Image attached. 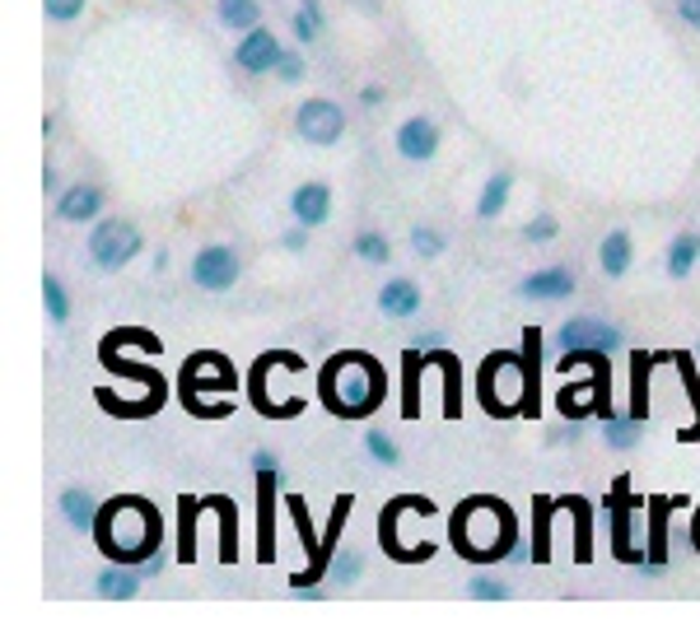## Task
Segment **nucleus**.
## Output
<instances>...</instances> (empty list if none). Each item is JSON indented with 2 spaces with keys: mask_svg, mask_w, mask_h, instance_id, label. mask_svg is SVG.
<instances>
[{
  "mask_svg": "<svg viewBox=\"0 0 700 629\" xmlns=\"http://www.w3.org/2000/svg\"><path fill=\"white\" fill-rule=\"evenodd\" d=\"M640 424L645 420H635V415H607L602 420V444L612 452H631L635 444H640Z\"/></svg>",
  "mask_w": 700,
  "mask_h": 629,
  "instance_id": "32",
  "label": "nucleus"
},
{
  "mask_svg": "<svg viewBox=\"0 0 700 629\" xmlns=\"http://www.w3.org/2000/svg\"><path fill=\"white\" fill-rule=\"evenodd\" d=\"M696 261H700V233L687 229V233H677V239L667 243L663 271H667V280H687V275L696 271Z\"/></svg>",
  "mask_w": 700,
  "mask_h": 629,
  "instance_id": "27",
  "label": "nucleus"
},
{
  "mask_svg": "<svg viewBox=\"0 0 700 629\" xmlns=\"http://www.w3.org/2000/svg\"><path fill=\"white\" fill-rule=\"evenodd\" d=\"M42 304H47V318H52V326L71 322V294H66V285H61L56 275H42Z\"/></svg>",
  "mask_w": 700,
  "mask_h": 629,
  "instance_id": "36",
  "label": "nucleus"
},
{
  "mask_svg": "<svg viewBox=\"0 0 700 629\" xmlns=\"http://www.w3.org/2000/svg\"><path fill=\"white\" fill-rule=\"evenodd\" d=\"M387 397V373L369 350H336L318 369V401L336 420H369Z\"/></svg>",
  "mask_w": 700,
  "mask_h": 629,
  "instance_id": "3",
  "label": "nucleus"
},
{
  "mask_svg": "<svg viewBox=\"0 0 700 629\" xmlns=\"http://www.w3.org/2000/svg\"><path fill=\"white\" fill-rule=\"evenodd\" d=\"M397 154L407 164H430L440 154V126L430 117H407L397 126Z\"/></svg>",
  "mask_w": 700,
  "mask_h": 629,
  "instance_id": "16",
  "label": "nucleus"
},
{
  "mask_svg": "<svg viewBox=\"0 0 700 629\" xmlns=\"http://www.w3.org/2000/svg\"><path fill=\"white\" fill-rule=\"evenodd\" d=\"M276 485L280 471H257V560H276Z\"/></svg>",
  "mask_w": 700,
  "mask_h": 629,
  "instance_id": "14",
  "label": "nucleus"
},
{
  "mask_svg": "<svg viewBox=\"0 0 700 629\" xmlns=\"http://www.w3.org/2000/svg\"><path fill=\"white\" fill-rule=\"evenodd\" d=\"M201 509H206V499H192V495H182V499H178V513H182L178 560H182V564H192V560H196V517H201Z\"/></svg>",
  "mask_w": 700,
  "mask_h": 629,
  "instance_id": "30",
  "label": "nucleus"
},
{
  "mask_svg": "<svg viewBox=\"0 0 700 629\" xmlns=\"http://www.w3.org/2000/svg\"><path fill=\"white\" fill-rule=\"evenodd\" d=\"M327 574H332V583H341V588H351L355 578L365 574V560H360V555H336V560H332V569H327Z\"/></svg>",
  "mask_w": 700,
  "mask_h": 629,
  "instance_id": "42",
  "label": "nucleus"
},
{
  "mask_svg": "<svg viewBox=\"0 0 700 629\" xmlns=\"http://www.w3.org/2000/svg\"><path fill=\"white\" fill-rule=\"evenodd\" d=\"M696 350H700V345H696Z\"/></svg>",
  "mask_w": 700,
  "mask_h": 629,
  "instance_id": "55",
  "label": "nucleus"
},
{
  "mask_svg": "<svg viewBox=\"0 0 700 629\" xmlns=\"http://www.w3.org/2000/svg\"><path fill=\"white\" fill-rule=\"evenodd\" d=\"M99 215H103V187L93 182H75L56 196V219H66V224H99Z\"/></svg>",
  "mask_w": 700,
  "mask_h": 629,
  "instance_id": "18",
  "label": "nucleus"
},
{
  "mask_svg": "<svg viewBox=\"0 0 700 629\" xmlns=\"http://www.w3.org/2000/svg\"><path fill=\"white\" fill-rule=\"evenodd\" d=\"M560 509L574 517V560L588 564L594 560V531H588V503L574 495V499H560Z\"/></svg>",
  "mask_w": 700,
  "mask_h": 629,
  "instance_id": "33",
  "label": "nucleus"
},
{
  "mask_svg": "<svg viewBox=\"0 0 700 629\" xmlns=\"http://www.w3.org/2000/svg\"><path fill=\"white\" fill-rule=\"evenodd\" d=\"M411 247H416V257H440V252H444V233L430 229V224H420V229H411Z\"/></svg>",
  "mask_w": 700,
  "mask_h": 629,
  "instance_id": "41",
  "label": "nucleus"
},
{
  "mask_svg": "<svg viewBox=\"0 0 700 629\" xmlns=\"http://www.w3.org/2000/svg\"><path fill=\"white\" fill-rule=\"evenodd\" d=\"M467 588H472L476 602H505V596H509V588L500 583V578H491V574H476Z\"/></svg>",
  "mask_w": 700,
  "mask_h": 629,
  "instance_id": "44",
  "label": "nucleus"
},
{
  "mask_svg": "<svg viewBox=\"0 0 700 629\" xmlns=\"http://www.w3.org/2000/svg\"><path fill=\"white\" fill-rule=\"evenodd\" d=\"M89 537L103 550V560L140 569L150 555L164 550V517L145 495H117L99 509V523H93Z\"/></svg>",
  "mask_w": 700,
  "mask_h": 629,
  "instance_id": "2",
  "label": "nucleus"
},
{
  "mask_svg": "<svg viewBox=\"0 0 700 629\" xmlns=\"http://www.w3.org/2000/svg\"><path fill=\"white\" fill-rule=\"evenodd\" d=\"M667 509H673V499H649V545H645V564H640L645 578L667 569Z\"/></svg>",
  "mask_w": 700,
  "mask_h": 629,
  "instance_id": "19",
  "label": "nucleus"
},
{
  "mask_svg": "<svg viewBox=\"0 0 700 629\" xmlns=\"http://www.w3.org/2000/svg\"><path fill=\"white\" fill-rule=\"evenodd\" d=\"M276 80H280V85H300V80H304V56H300V52H280V61H276Z\"/></svg>",
  "mask_w": 700,
  "mask_h": 629,
  "instance_id": "46",
  "label": "nucleus"
},
{
  "mask_svg": "<svg viewBox=\"0 0 700 629\" xmlns=\"http://www.w3.org/2000/svg\"><path fill=\"white\" fill-rule=\"evenodd\" d=\"M509 192H513V178H509V172H495V178H486V187H481V196H476V219L505 215Z\"/></svg>",
  "mask_w": 700,
  "mask_h": 629,
  "instance_id": "31",
  "label": "nucleus"
},
{
  "mask_svg": "<svg viewBox=\"0 0 700 629\" xmlns=\"http://www.w3.org/2000/svg\"><path fill=\"white\" fill-rule=\"evenodd\" d=\"M440 345H444V341L430 332V336H420V341H416V350H440Z\"/></svg>",
  "mask_w": 700,
  "mask_h": 629,
  "instance_id": "54",
  "label": "nucleus"
},
{
  "mask_svg": "<svg viewBox=\"0 0 700 629\" xmlns=\"http://www.w3.org/2000/svg\"><path fill=\"white\" fill-rule=\"evenodd\" d=\"M211 503L220 509V560L233 564L239 560V509H233V499H225V495H211Z\"/></svg>",
  "mask_w": 700,
  "mask_h": 629,
  "instance_id": "34",
  "label": "nucleus"
},
{
  "mask_svg": "<svg viewBox=\"0 0 700 629\" xmlns=\"http://www.w3.org/2000/svg\"><path fill=\"white\" fill-rule=\"evenodd\" d=\"M649 373H653V355L635 350L631 355V415L649 420Z\"/></svg>",
  "mask_w": 700,
  "mask_h": 629,
  "instance_id": "28",
  "label": "nucleus"
},
{
  "mask_svg": "<svg viewBox=\"0 0 700 629\" xmlns=\"http://www.w3.org/2000/svg\"><path fill=\"white\" fill-rule=\"evenodd\" d=\"M233 387H239V373H233V364L225 355H215V350L187 355V364H182V406L196 420H225L233 411V401H206V391H233Z\"/></svg>",
  "mask_w": 700,
  "mask_h": 629,
  "instance_id": "6",
  "label": "nucleus"
},
{
  "mask_svg": "<svg viewBox=\"0 0 700 629\" xmlns=\"http://www.w3.org/2000/svg\"><path fill=\"white\" fill-rule=\"evenodd\" d=\"M673 5H677L682 20H687V24L696 28V34H700V0H673Z\"/></svg>",
  "mask_w": 700,
  "mask_h": 629,
  "instance_id": "47",
  "label": "nucleus"
},
{
  "mask_svg": "<svg viewBox=\"0 0 700 629\" xmlns=\"http://www.w3.org/2000/svg\"><path fill=\"white\" fill-rule=\"evenodd\" d=\"M99 359H103V369H107V373H117V377H131V383H140V397H131V401H122L117 391H107V387L93 391V401H99L107 415H117V420H150V415H160V411H164V401H168V383L160 377V369H150V364H140V359L117 355V345H107V341L99 345Z\"/></svg>",
  "mask_w": 700,
  "mask_h": 629,
  "instance_id": "5",
  "label": "nucleus"
},
{
  "mask_svg": "<svg viewBox=\"0 0 700 629\" xmlns=\"http://www.w3.org/2000/svg\"><path fill=\"white\" fill-rule=\"evenodd\" d=\"M476 397L491 420L542 415V332L527 326L523 350H491L476 373Z\"/></svg>",
  "mask_w": 700,
  "mask_h": 629,
  "instance_id": "1",
  "label": "nucleus"
},
{
  "mask_svg": "<svg viewBox=\"0 0 700 629\" xmlns=\"http://www.w3.org/2000/svg\"><path fill=\"white\" fill-rule=\"evenodd\" d=\"M290 215H294V224H304V229H322L327 219H332V187L300 182L290 192Z\"/></svg>",
  "mask_w": 700,
  "mask_h": 629,
  "instance_id": "17",
  "label": "nucleus"
},
{
  "mask_svg": "<svg viewBox=\"0 0 700 629\" xmlns=\"http://www.w3.org/2000/svg\"><path fill=\"white\" fill-rule=\"evenodd\" d=\"M253 471H280V458H276V452H267V448H257L253 452Z\"/></svg>",
  "mask_w": 700,
  "mask_h": 629,
  "instance_id": "48",
  "label": "nucleus"
},
{
  "mask_svg": "<svg viewBox=\"0 0 700 629\" xmlns=\"http://www.w3.org/2000/svg\"><path fill=\"white\" fill-rule=\"evenodd\" d=\"M556 345H560V350H602V355H616L621 345H626V336H621V326L607 322V318H570V322H560Z\"/></svg>",
  "mask_w": 700,
  "mask_h": 629,
  "instance_id": "9",
  "label": "nucleus"
},
{
  "mask_svg": "<svg viewBox=\"0 0 700 629\" xmlns=\"http://www.w3.org/2000/svg\"><path fill=\"white\" fill-rule=\"evenodd\" d=\"M280 243H285L290 252H300V247H308V229L304 224H294L290 233H285V239H280Z\"/></svg>",
  "mask_w": 700,
  "mask_h": 629,
  "instance_id": "49",
  "label": "nucleus"
},
{
  "mask_svg": "<svg viewBox=\"0 0 700 629\" xmlns=\"http://www.w3.org/2000/svg\"><path fill=\"white\" fill-rule=\"evenodd\" d=\"M365 452L379 466H402V448H397V438L393 434H383V429H369L365 434Z\"/></svg>",
  "mask_w": 700,
  "mask_h": 629,
  "instance_id": "38",
  "label": "nucleus"
},
{
  "mask_svg": "<svg viewBox=\"0 0 700 629\" xmlns=\"http://www.w3.org/2000/svg\"><path fill=\"white\" fill-rule=\"evenodd\" d=\"M145 247V233H140L131 219H99L89 229V266L103 275H117L122 266H131Z\"/></svg>",
  "mask_w": 700,
  "mask_h": 629,
  "instance_id": "7",
  "label": "nucleus"
},
{
  "mask_svg": "<svg viewBox=\"0 0 700 629\" xmlns=\"http://www.w3.org/2000/svg\"><path fill=\"white\" fill-rule=\"evenodd\" d=\"M556 233H560L556 215H537V219H527V224H523V239H527V243H551Z\"/></svg>",
  "mask_w": 700,
  "mask_h": 629,
  "instance_id": "45",
  "label": "nucleus"
},
{
  "mask_svg": "<svg viewBox=\"0 0 700 629\" xmlns=\"http://www.w3.org/2000/svg\"><path fill=\"white\" fill-rule=\"evenodd\" d=\"M294 131L308 145H336L341 136H346V113H341V103L332 99H308L300 103V113H294Z\"/></svg>",
  "mask_w": 700,
  "mask_h": 629,
  "instance_id": "10",
  "label": "nucleus"
},
{
  "mask_svg": "<svg viewBox=\"0 0 700 629\" xmlns=\"http://www.w3.org/2000/svg\"><path fill=\"white\" fill-rule=\"evenodd\" d=\"M56 509H61V517H66V527H71V531H93V523H99V509H103V503L93 499L89 490H80V485H71V490H61Z\"/></svg>",
  "mask_w": 700,
  "mask_h": 629,
  "instance_id": "24",
  "label": "nucleus"
},
{
  "mask_svg": "<svg viewBox=\"0 0 700 629\" xmlns=\"http://www.w3.org/2000/svg\"><path fill=\"white\" fill-rule=\"evenodd\" d=\"M448 541L467 564H495L519 550V517L505 499L495 495H467L454 509L448 523Z\"/></svg>",
  "mask_w": 700,
  "mask_h": 629,
  "instance_id": "4",
  "label": "nucleus"
},
{
  "mask_svg": "<svg viewBox=\"0 0 700 629\" xmlns=\"http://www.w3.org/2000/svg\"><path fill=\"white\" fill-rule=\"evenodd\" d=\"M574 290V271L570 266H547V271H533L519 285L523 298H537V304H556V298H565Z\"/></svg>",
  "mask_w": 700,
  "mask_h": 629,
  "instance_id": "20",
  "label": "nucleus"
},
{
  "mask_svg": "<svg viewBox=\"0 0 700 629\" xmlns=\"http://www.w3.org/2000/svg\"><path fill=\"white\" fill-rule=\"evenodd\" d=\"M192 280H196V290H211V294L233 290V280H239V257H233V247H225V243L201 247L192 257Z\"/></svg>",
  "mask_w": 700,
  "mask_h": 629,
  "instance_id": "11",
  "label": "nucleus"
},
{
  "mask_svg": "<svg viewBox=\"0 0 700 629\" xmlns=\"http://www.w3.org/2000/svg\"><path fill=\"white\" fill-rule=\"evenodd\" d=\"M640 509L635 499H626V485H616V499L607 503V513H612V555L621 560V564H635L640 569L645 564V550L631 541V513Z\"/></svg>",
  "mask_w": 700,
  "mask_h": 629,
  "instance_id": "15",
  "label": "nucleus"
},
{
  "mask_svg": "<svg viewBox=\"0 0 700 629\" xmlns=\"http://www.w3.org/2000/svg\"><path fill=\"white\" fill-rule=\"evenodd\" d=\"M164 564H168L164 555H150L145 564H140V574H145V578H160V574H164Z\"/></svg>",
  "mask_w": 700,
  "mask_h": 629,
  "instance_id": "51",
  "label": "nucleus"
},
{
  "mask_svg": "<svg viewBox=\"0 0 700 629\" xmlns=\"http://www.w3.org/2000/svg\"><path fill=\"white\" fill-rule=\"evenodd\" d=\"M379 312L393 322H411L420 312V285H411V280H387L379 290Z\"/></svg>",
  "mask_w": 700,
  "mask_h": 629,
  "instance_id": "23",
  "label": "nucleus"
},
{
  "mask_svg": "<svg viewBox=\"0 0 700 629\" xmlns=\"http://www.w3.org/2000/svg\"><path fill=\"white\" fill-rule=\"evenodd\" d=\"M691 550H696V555H700V509L691 513Z\"/></svg>",
  "mask_w": 700,
  "mask_h": 629,
  "instance_id": "53",
  "label": "nucleus"
},
{
  "mask_svg": "<svg viewBox=\"0 0 700 629\" xmlns=\"http://www.w3.org/2000/svg\"><path fill=\"white\" fill-rule=\"evenodd\" d=\"M556 411L565 415L570 424H584L588 415H616V406H612V364H602L594 369V377H584V383H565L556 391Z\"/></svg>",
  "mask_w": 700,
  "mask_h": 629,
  "instance_id": "8",
  "label": "nucleus"
},
{
  "mask_svg": "<svg viewBox=\"0 0 700 629\" xmlns=\"http://www.w3.org/2000/svg\"><path fill=\"white\" fill-rule=\"evenodd\" d=\"M425 350H402V420H420V377H425Z\"/></svg>",
  "mask_w": 700,
  "mask_h": 629,
  "instance_id": "22",
  "label": "nucleus"
},
{
  "mask_svg": "<svg viewBox=\"0 0 700 629\" xmlns=\"http://www.w3.org/2000/svg\"><path fill=\"white\" fill-rule=\"evenodd\" d=\"M551 509H556V499H537V541H533V560L537 564H547L551 560Z\"/></svg>",
  "mask_w": 700,
  "mask_h": 629,
  "instance_id": "40",
  "label": "nucleus"
},
{
  "mask_svg": "<svg viewBox=\"0 0 700 629\" xmlns=\"http://www.w3.org/2000/svg\"><path fill=\"white\" fill-rule=\"evenodd\" d=\"M215 20H220L229 34H247V28L262 24V5L257 0H215Z\"/></svg>",
  "mask_w": 700,
  "mask_h": 629,
  "instance_id": "29",
  "label": "nucleus"
},
{
  "mask_svg": "<svg viewBox=\"0 0 700 629\" xmlns=\"http://www.w3.org/2000/svg\"><path fill=\"white\" fill-rule=\"evenodd\" d=\"M280 38L271 34V28H247V34L239 38V47H233V66H239L243 75H267V70H276V61H280Z\"/></svg>",
  "mask_w": 700,
  "mask_h": 629,
  "instance_id": "13",
  "label": "nucleus"
},
{
  "mask_svg": "<svg viewBox=\"0 0 700 629\" xmlns=\"http://www.w3.org/2000/svg\"><path fill=\"white\" fill-rule=\"evenodd\" d=\"M430 355V364L440 369L444 377V420H458L462 415V369H458V355H448L444 345L440 350H425Z\"/></svg>",
  "mask_w": 700,
  "mask_h": 629,
  "instance_id": "26",
  "label": "nucleus"
},
{
  "mask_svg": "<svg viewBox=\"0 0 700 629\" xmlns=\"http://www.w3.org/2000/svg\"><path fill=\"white\" fill-rule=\"evenodd\" d=\"M360 103H365V107H379V103H383V89H379V85H365V89H360Z\"/></svg>",
  "mask_w": 700,
  "mask_h": 629,
  "instance_id": "52",
  "label": "nucleus"
},
{
  "mask_svg": "<svg viewBox=\"0 0 700 629\" xmlns=\"http://www.w3.org/2000/svg\"><path fill=\"white\" fill-rule=\"evenodd\" d=\"M89 0H42V10H47V20L52 24H71V20H80Z\"/></svg>",
  "mask_w": 700,
  "mask_h": 629,
  "instance_id": "43",
  "label": "nucleus"
},
{
  "mask_svg": "<svg viewBox=\"0 0 700 629\" xmlns=\"http://www.w3.org/2000/svg\"><path fill=\"white\" fill-rule=\"evenodd\" d=\"M140 574L136 564H113L107 560L103 569H99V578H93V588H99V596H107V602H131V596L140 592Z\"/></svg>",
  "mask_w": 700,
  "mask_h": 629,
  "instance_id": "21",
  "label": "nucleus"
},
{
  "mask_svg": "<svg viewBox=\"0 0 700 629\" xmlns=\"http://www.w3.org/2000/svg\"><path fill=\"white\" fill-rule=\"evenodd\" d=\"M631 261H635V243H631V229H612L607 239L598 243V266H602V275L607 280H621L631 271Z\"/></svg>",
  "mask_w": 700,
  "mask_h": 629,
  "instance_id": "25",
  "label": "nucleus"
},
{
  "mask_svg": "<svg viewBox=\"0 0 700 629\" xmlns=\"http://www.w3.org/2000/svg\"><path fill=\"white\" fill-rule=\"evenodd\" d=\"M351 503H355L351 495H341V499L332 503V527L322 531V550H318V560L308 564L304 574H294V578H290V588L300 592V596H304V592L314 596V583H318V578H322L327 569H332V550H336V541H341V527H346V517H351Z\"/></svg>",
  "mask_w": 700,
  "mask_h": 629,
  "instance_id": "12",
  "label": "nucleus"
},
{
  "mask_svg": "<svg viewBox=\"0 0 700 629\" xmlns=\"http://www.w3.org/2000/svg\"><path fill=\"white\" fill-rule=\"evenodd\" d=\"M290 28H294V38H300V42H318V38H322V28H327L322 0H300V5H294Z\"/></svg>",
  "mask_w": 700,
  "mask_h": 629,
  "instance_id": "35",
  "label": "nucleus"
},
{
  "mask_svg": "<svg viewBox=\"0 0 700 629\" xmlns=\"http://www.w3.org/2000/svg\"><path fill=\"white\" fill-rule=\"evenodd\" d=\"M355 257L369 261V266H383L387 257H393V247H387V239L379 229H360L355 233Z\"/></svg>",
  "mask_w": 700,
  "mask_h": 629,
  "instance_id": "37",
  "label": "nucleus"
},
{
  "mask_svg": "<svg viewBox=\"0 0 700 629\" xmlns=\"http://www.w3.org/2000/svg\"><path fill=\"white\" fill-rule=\"evenodd\" d=\"M285 509H290V517H294V527H300V541H304V550H314V560H318L322 541H318L314 523H308V503H304L300 495H290V499H285Z\"/></svg>",
  "mask_w": 700,
  "mask_h": 629,
  "instance_id": "39",
  "label": "nucleus"
},
{
  "mask_svg": "<svg viewBox=\"0 0 700 629\" xmlns=\"http://www.w3.org/2000/svg\"><path fill=\"white\" fill-rule=\"evenodd\" d=\"M42 192L47 196H61L66 187H61V178H56V168H42Z\"/></svg>",
  "mask_w": 700,
  "mask_h": 629,
  "instance_id": "50",
  "label": "nucleus"
}]
</instances>
